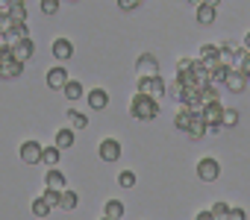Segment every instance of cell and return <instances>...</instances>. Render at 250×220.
<instances>
[{"mask_svg": "<svg viewBox=\"0 0 250 220\" xmlns=\"http://www.w3.org/2000/svg\"><path fill=\"white\" fill-rule=\"evenodd\" d=\"M68 124H71V129H85L88 127V118L83 112H74V109H71V112H68Z\"/></svg>", "mask_w": 250, "mask_h": 220, "instance_id": "obj_25", "label": "cell"}, {"mask_svg": "<svg viewBox=\"0 0 250 220\" xmlns=\"http://www.w3.org/2000/svg\"><path fill=\"white\" fill-rule=\"evenodd\" d=\"M194 220H215V214L206 208V211H197V217H194Z\"/></svg>", "mask_w": 250, "mask_h": 220, "instance_id": "obj_39", "label": "cell"}, {"mask_svg": "<svg viewBox=\"0 0 250 220\" xmlns=\"http://www.w3.org/2000/svg\"><path fill=\"white\" fill-rule=\"evenodd\" d=\"M0 68H3V56H0Z\"/></svg>", "mask_w": 250, "mask_h": 220, "instance_id": "obj_44", "label": "cell"}, {"mask_svg": "<svg viewBox=\"0 0 250 220\" xmlns=\"http://www.w3.org/2000/svg\"><path fill=\"white\" fill-rule=\"evenodd\" d=\"M97 156H100L103 162H118V159H121V144H118L115 138H103L100 147H97Z\"/></svg>", "mask_w": 250, "mask_h": 220, "instance_id": "obj_5", "label": "cell"}, {"mask_svg": "<svg viewBox=\"0 0 250 220\" xmlns=\"http://www.w3.org/2000/svg\"><path fill=\"white\" fill-rule=\"evenodd\" d=\"M209 211L215 214V220H227V214H229V205L218 200V202H212V208H209Z\"/></svg>", "mask_w": 250, "mask_h": 220, "instance_id": "obj_30", "label": "cell"}, {"mask_svg": "<svg viewBox=\"0 0 250 220\" xmlns=\"http://www.w3.org/2000/svg\"><path fill=\"white\" fill-rule=\"evenodd\" d=\"M168 91H171V97H174V100H180V103H183V97H186V82L177 76V79H174V85H171Z\"/></svg>", "mask_w": 250, "mask_h": 220, "instance_id": "obj_29", "label": "cell"}, {"mask_svg": "<svg viewBox=\"0 0 250 220\" xmlns=\"http://www.w3.org/2000/svg\"><path fill=\"white\" fill-rule=\"evenodd\" d=\"M103 220H112V217H106V214H103Z\"/></svg>", "mask_w": 250, "mask_h": 220, "instance_id": "obj_45", "label": "cell"}, {"mask_svg": "<svg viewBox=\"0 0 250 220\" xmlns=\"http://www.w3.org/2000/svg\"><path fill=\"white\" fill-rule=\"evenodd\" d=\"M12 53H15V59H21V62H27V59H33V53H36V41L27 36V38H18L15 44H12Z\"/></svg>", "mask_w": 250, "mask_h": 220, "instance_id": "obj_8", "label": "cell"}, {"mask_svg": "<svg viewBox=\"0 0 250 220\" xmlns=\"http://www.w3.org/2000/svg\"><path fill=\"white\" fill-rule=\"evenodd\" d=\"M136 73H139V76H156V73H159V62H156V56L142 53L139 62H136Z\"/></svg>", "mask_w": 250, "mask_h": 220, "instance_id": "obj_4", "label": "cell"}, {"mask_svg": "<svg viewBox=\"0 0 250 220\" xmlns=\"http://www.w3.org/2000/svg\"><path fill=\"white\" fill-rule=\"evenodd\" d=\"M229 71H232V68H229L227 62H224L221 68H215V71L209 73V85H215V88H218V85H224V82H227V76H229Z\"/></svg>", "mask_w": 250, "mask_h": 220, "instance_id": "obj_19", "label": "cell"}, {"mask_svg": "<svg viewBox=\"0 0 250 220\" xmlns=\"http://www.w3.org/2000/svg\"><path fill=\"white\" fill-rule=\"evenodd\" d=\"M238 71H241V73H244V76L250 79V53H247V56L241 59V65H238Z\"/></svg>", "mask_w": 250, "mask_h": 220, "instance_id": "obj_37", "label": "cell"}, {"mask_svg": "<svg viewBox=\"0 0 250 220\" xmlns=\"http://www.w3.org/2000/svg\"><path fill=\"white\" fill-rule=\"evenodd\" d=\"M200 115L206 118V124H224V106H221V100H209Z\"/></svg>", "mask_w": 250, "mask_h": 220, "instance_id": "obj_7", "label": "cell"}, {"mask_svg": "<svg viewBox=\"0 0 250 220\" xmlns=\"http://www.w3.org/2000/svg\"><path fill=\"white\" fill-rule=\"evenodd\" d=\"M53 56H56L59 62H68V59L74 56V44H71L68 38H56V41H53Z\"/></svg>", "mask_w": 250, "mask_h": 220, "instance_id": "obj_12", "label": "cell"}, {"mask_svg": "<svg viewBox=\"0 0 250 220\" xmlns=\"http://www.w3.org/2000/svg\"><path fill=\"white\" fill-rule=\"evenodd\" d=\"M6 36L15 38V41H18V38H27V24H24V21H12L9 30H6Z\"/></svg>", "mask_w": 250, "mask_h": 220, "instance_id": "obj_26", "label": "cell"}, {"mask_svg": "<svg viewBox=\"0 0 250 220\" xmlns=\"http://www.w3.org/2000/svg\"><path fill=\"white\" fill-rule=\"evenodd\" d=\"M224 88H227L229 94H241V91L247 88V76H244L241 71H229V76H227Z\"/></svg>", "mask_w": 250, "mask_h": 220, "instance_id": "obj_9", "label": "cell"}, {"mask_svg": "<svg viewBox=\"0 0 250 220\" xmlns=\"http://www.w3.org/2000/svg\"><path fill=\"white\" fill-rule=\"evenodd\" d=\"M191 68H194V59H180L177 62V73H188Z\"/></svg>", "mask_w": 250, "mask_h": 220, "instance_id": "obj_35", "label": "cell"}, {"mask_svg": "<svg viewBox=\"0 0 250 220\" xmlns=\"http://www.w3.org/2000/svg\"><path fill=\"white\" fill-rule=\"evenodd\" d=\"M118 6H121L124 12H130V9H136V6H139V0H118Z\"/></svg>", "mask_w": 250, "mask_h": 220, "instance_id": "obj_38", "label": "cell"}, {"mask_svg": "<svg viewBox=\"0 0 250 220\" xmlns=\"http://www.w3.org/2000/svg\"><path fill=\"white\" fill-rule=\"evenodd\" d=\"M206 3H209V6H218V3H221V0H206Z\"/></svg>", "mask_w": 250, "mask_h": 220, "instance_id": "obj_42", "label": "cell"}, {"mask_svg": "<svg viewBox=\"0 0 250 220\" xmlns=\"http://www.w3.org/2000/svg\"><path fill=\"white\" fill-rule=\"evenodd\" d=\"M50 208H53V205H50L44 197H36V200H33V214H36V217H47Z\"/></svg>", "mask_w": 250, "mask_h": 220, "instance_id": "obj_27", "label": "cell"}, {"mask_svg": "<svg viewBox=\"0 0 250 220\" xmlns=\"http://www.w3.org/2000/svg\"><path fill=\"white\" fill-rule=\"evenodd\" d=\"M44 182H47V188L62 191V188H65V173H62V170H56V167H50V170H47V176H44Z\"/></svg>", "mask_w": 250, "mask_h": 220, "instance_id": "obj_20", "label": "cell"}, {"mask_svg": "<svg viewBox=\"0 0 250 220\" xmlns=\"http://www.w3.org/2000/svg\"><path fill=\"white\" fill-rule=\"evenodd\" d=\"M139 3H145V0H139Z\"/></svg>", "mask_w": 250, "mask_h": 220, "instance_id": "obj_46", "label": "cell"}, {"mask_svg": "<svg viewBox=\"0 0 250 220\" xmlns=\"http://www.w3.org/2000/svg\"><path fill=\"white\" fill-rule=\"evenodd\" d=\"M188 138H203V135H209V124H206V118L203 115H191V127H188V132H186Z\"/></svg>", "mask_w": 250, "mask_h": 220, "instance_id": "obj_10", "label": "cell"}, {"mask_svg": "<svg viewBox=\"0 0 250 220\" xmlns=\"http://www.w3.org/2000/svg\"><path fill=\"white\" fill-rule=\"evenodd\" d=\"M197 176L203 179V182H215L218 176H221V165H218V159H200L197 162Z\"/></svg>", "mask_w": 250, "mask_h": 220, "instance_id": "obj_3", "label": "cell"}, {"mask_svg": "<svg viewBox=\"0 0 250 220\" xmlns=\"http://www.w3.org/2000/svg\"><path fill=\"white\" fill-rule=\"evenodd\" d=\"M103 214H106V217H112V220H121L124 214H127V208H124V202H121V200H109V202H106V208H103Z\"/></svg>", "mask_w": 250, "mask_h": 220, "instance_id": "obj_18", "label": "cell"}, {"mask_svg": "<svg viewBox=\"0 0 250 220\" xmlns=\"http://www.w3.org/2000/svg\"><path fill=\"white\" fill-rule=\"evenodd\" d=\"M68 79H71V76H68L65 68H50V71H47V85H50L53 91H56V88H65Z\"/></svg>", "mask_w": 250, "mask_h": 220, "instance_id": "obj_11", "label": "cell"}, {"mask_svg": "<svg viewBox=\"0 0 250 220\" xmlns=\"http://www.w3.org/2000/svg\"><path fill=\"white\" fill-rule=\"evenodd\" d=\"M80 205V194L77 191H68V188H62V200H59V208H65V211H74Z\"/></svg>", "mask_w": 250, "mask_h": 220, "instance_id": "obj_17", "label": "cell"}, {"mask_svg": "<svg viewBox=\"0 0 250 220\" xmlns=\"http://www.w3.org/2000/svg\"><path fill=\"white\" fill-rule=\"evenodd\" d=\"M130 115L136 118V121H153L156 115H159V100H153L150 94H136L133 100H130Z\"/></svg>", "mask_w": 250, "mask_h": 220, "instance_id": "obj_1", "label": "cell"}, {"mask_svg": "<svg viewBox=\"0 0 250 220\" xmlns=\"http://www.w3.org/2000/svg\"><path fill=\"white\" fill-rule=\"evenodd\" d=\"M6 15L12 21H27V9H24L21 0H6Z\"/></svg>", "mask_w": 250, "mask_h": 220, "instance_id": "obj_15", "label": "cell"}, {"mask_svg": "<svg viewBox=\"0 0 250 220\" xmlns=\"http://www.w3.org/2000/svg\"><path fill=\"white\" fill-rule=\"evenodd\" d=\"M62 91H65V97H68V100H80V97L85 94V88H83V82H80V79H68V85H65Z\"/></svg>", "mask_w": 250, "mask_h": 220, "instance_id": "obj_21", "label": "cell"}, {"mask_svg": "<svg viewBox=\"0 0 250 220\" xmlns=\"http://www.w3.org/2000/svg\"><path fill=\"white\" fill-rule=\"evenodd\" d=\"M221 127L224 124H209V135H221Z\"/></svg>", "mask_w": 250, "mask_h": 220, "instance_id": "obj_40", "label": "cell"}, {"mask_svg": "<svg viewBox=\"0 0 250 220\" xmlns=\"http://www.w3.org/2000/svg\"><path fill=\"white\" fill-rule=\"evenodd\" d=\"M88 106H91V109H106V106H109V94H106L103 88L88 91Z\"/></svg>", "mask_w": 250, "mask_h": 220, "instance_id": "obj_16", "label": "cell"}, {"mask_svg": "<svg viewBox=\"0 0 250 220\" xmlns=\"http://www.w3.org/2000/svg\"><path fill=\"white\" fill-rule=\"evenodd\" d=\"M42 153H44V147H42L39 141H24V144H21V159H24L27 165H39V162H42Z\"/></svg>", "mask_w": 250, "mask_h": 220, "instance_id": "obj_6", "label": "cell"}, {"mask_svg": "<svg viewBox=\"0 0 250 220\" xmlns=\"http://www.w3.org/2000/svg\"><path fill=\"white\" fill-rule=\"evenodd\" d=\"M215 18H218V6H209V3L197 6V24L209 27V24H215Z\"/></svg>", "mask_w": 250, "mask_h": 220, "instance_id": "obj_14", "label": "cell"}, {"mask_svg": "<svg viewBox=\"0 0 250 220\" xmlns=\"http://www.w3.org/2000/svg\"><path fill=\"white\" fill-rule=\"evenodd\" d=\"M118 182H121V188H133V185H136V173H133V170H121Z\"/></svg>", "mask_w": 250, "mask_h": 220, "instance_id": "obj_31", "label": "cell"}, {"mask_svg": "<svg viewBox=\"0 0 250 220\" xmlns=\"http://www.w3.org/2000/svg\"><path fill=\"white\" fill-rule=\"evenodd\" d=\"M59 159H62V150L53 144V147H44V153H42V162L47 165V167H56L59 165Z\"/></svg>", "mask_w": 250, "mask_h": 220, "instance_id": "obj_22", "label": "cell"}, {"mask_svg": "<svg viewBox=\"0 0 250 220\" xmlns=\"http://www.w3.org/2000/svg\"><path fill=\"white\" fill-rule=\"evenodd\" d=\"M21 71H24V62L12 56V59H6V62H3V68H0V76L15 79V76H21Z\"/></svg>", "mask_w": 250, "mask_h": 220, "instance_id": "obj_13", "label": "cell"}, {"mask_svg": "<svg viewBox=\"0 0 250 220\" xmlns=\"http://www.w3.org/2000/svg\"><path fill=\"white\" fill-rule=\"evenodd\" d=\"M174 127L180 129V132H188V127H191V112L183 106L180 112H177V118H174Z\"/></svg>", "mask_w": 250, "mask_h": 220, "instance_id": "obj_23", "label": "cell"}, {"mask_svg": "<svg viewBox=\"0 0 250 220\" xmlns=\"http://www.w3.org/2000/svg\"><path fill=\"white\" fill-rule=\"evenodd\" d=\"M59 9V0H42V12L44 15H53Z\"/></svg>", "mask_w": 250, "mask_h": 220, "instance_id": "obj_34", "label": "cell"}, {"mask_svg": "<svg viewBox=\"0 0 250 220\" xmlns=\"http://www.w3.org/2000/svg\"><path fill=\"white\" fill-rule=\"evenodd\" d=\"M244 47H247V50H250V33H247V36H244Z\"/></svg>", "mask_w": 250, "mask_h": 220, "instance_id": "obj_41", "label": "cell"}, {"mask_svg": "<svg viewBox=\"0 0 250 220\" xmlns=\"http://www.w3.org/2000/svg\"><path fill=\"white\" fill-rule=\"evenodd\" d=\"M42 197H44V200H47V202H50V205L56 208V205H59V200H62V191H56V188H47V191H44Z\"/></svg>", "mask_w": 250, "mask_h": 220, "instance_id": "obj_32", "label": "cell"}, {"mask_svg": "<svg viewBox=\"0 0 250 220\" xmlns=\"http://www.w3.org/2000/svg\"><path fill=\"white\" fill-rule=\"evenodd\" d=\"M227 220H247V214H244V208H229Z\"/></svg>", "mask_w": 250, "mask_h": 220, "instance_id": "obj_36", "label": "cell"}, {"mask_svg": "<svg viewBox=\"0 0 250 220\" xmlns=\"http://www.w3.org/2000/svg\"><path fill=\"white\" fill-rule=\"evenodd\" d=\"M212 56H221V47H215V44H203V47L197 50V59H200V62H206V59H212Z\"/></svg>", "mask_w": 250, "mask_h": 220, "instance_id": "obj_28", "label": "cell"}, {"mask_svg": "<svg viewBox=\"0 0 250 220\" xmlns=\"http://www.w3.org/2000/svg\"><path fill=\"white\" fill-rule=\"evenodd\" d=\"M191 3H194V6H203V3H206V0H191Z\"/></svg>", "mask_w": 250, "mask_h": 220, "instance_id": "obj_43", "label": "cell"}, {"mask_svg": "<svg viewBox=\"0 0 250 220\" xmlns=\"http://www.w3.org/2000/svg\"><path fill=\"white\" fill-rule=\"evenodd\" d=\"M56 147H59V150L74 147V129H71V127H65V129H59V132H56Z\"/></svg>", "mask_w": 250, "mask_h": 220, "instance_id": "obj_24", "label": "cell"}, {"mask_svg": "<svg viewBox=\"0 0 250 220\" xmlns=\"http://www.w3.org/2000/svg\"><path fill=\"white\" fill-rule=\"evenodd\" d=\"M238 112H235V109H224V127H235L238 124Z\"/></svg>", "mask_w": 250, "mask_h": 220, "instance_id": "obj_33", "label": "cell"}, {"mask_svg": "<svg viewBox=\"0 0 250 220\" xmlns=\"http://www.w3.org/2000/svg\"><path fill=\"white\" fill-rule=\"evenodd\" d=\"M139 91L142 94H150L153 100H162L168 94V85H165V79L159 73L156 76H139Z\"/></svg>", "mask_w": 250, "mask_h": 220, "instance_id": "obj_2", "label": "cell"}]
</instances>
